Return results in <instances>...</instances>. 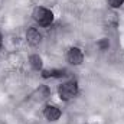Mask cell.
<instances>
[{
    "instance_id": "1",
    "label": "cell",
    "mask_w": 124,
    "mask_h": 124,
    "mask_svg": "<svg viewBox=\"0 0 124 124\" xmlns=\"http://www.w3.org/2000/svg\"><path fill=\"white\" fill-rule=\"evenodd\" d=\"M33 19L40 25V26H49L54 22V15L51 10L45 9V7H36L33 10Z\"/></svg>"
},
{
    "instance_id": "2",
    "label": "cell",
    "mask_w": 124,
    "mask_h": 124,
    "mask_svg": "<svg viewBox=\"0 0 124 124\" xmlns=\"http://www.w3.org/2000/svg\"><path fill=\"white\" fill-rule=\"evenodd\" d=\"M59 97L63 101H68L71 98H74L77 94H78V84L75 81H68V82H63L62 85H59Z\"/></svg>"
},
{
    "instance_id": "3",
    "label": "cell",
    "mask_w": 124,
    "mask_h": 124,
    "mask_svg": "<svg viewBox=\"0 0 124 124\" xmlns=\"http://www.w3.org/2000/svg\"><path fill=\"white\" fill-rule=\"evenodd\" d=\"M66 61L71 65H81L84 61V54L79 48H71L66 54Z\"/></svg>"
},
{
    "instance_id": "4",
    "label": "cell",
    "mask_w": 124,
    "mask_h": 124,
    "mask_svg": "<svg viewBox=\"0 0 124 124\" xmlns=\"http://www.w3.org/2000/svg\"><path fill=\"white\" fill-rule=\"evenodd\" d=\"M43 116L49 121H56L61 117V110L56 105H46L45 110H43Z\"/></svg>"
},
{
    "instance_id": "5",
    "label": "cell",
    "mask_w": 124,
    "mask_h": 124,
    "mask_svg": "<svg viewBox=\"0 0 124 124\" xmlns=\"http://www.w3.org/2000/svg\"><path fill=\"white\" fill-rule=\"evenodd\" d=\"M26 39H28L29 45H32V46H38V45L42 42V35L39 33L38 29L31 28V29H28V32H26Z\"/></svg>"
},
{
    "instance_id": "6",
    "label": "cell",
    "mask_w": 124,
    "mask_h": 124,
    "mask_svg": "<svg viewBox=\"0 0 124 124\" xmlns=\"http://www.w3.org/2000/svg\"><path fill=\"white\" fill-rule=\"evenodd\" d=\"M49 97V88L46 85H40L35 93L32 94V100L35 101H43Z\"/></svg>"
},
{
    "instance_id": "7",
    "label": "cell",
    "mask_w": 124,
    "mask_h": 124,
    "mask_svg": "<svg viewBox=\"0 0 124 124\" xmlns=\"http://www.w3.org/2000/svg\"><path fill=\"white\" fill-rule=\"evenodd\" d=\"M29 63H31V66L35 71L42 69V58L39 55H32L31 58H29Z\"/></svg>"
},
{
    "instance_id": "8",
    "label": "cell",
    "mask_w": 124,
    "mask_h": 124,
    "mask_svg": "<svg viewBox=\"0 0 124 124\" xmlns=\"http://www.w3.org/2000/svg\"><path fill=\"white\" fill-rule=\"evenodd\" d=\"M65 71L63 69H51V71H43V78H51V77H62V75H65L63 74Z\"/></svg>"
},
{
    "instance_id": "9",
    "label": "cell",
    "mask_w": 124,
    "mask_h": 124,
    "mask_svg": "<svg viewBox=\"0 0 124 124\" xmlns=\"http://www.w3.org/2000/svg\"><path fill=\"white\" fill-rule=\"evenodd\" d=\"M108 3H110V6H111V7L117 9V7H121V6H123L124 0H108Z\"/></svg>"
},
{
    "instance_id": "10",
    "label": "cell",
    "mask_w": 124,
    "mask_h": 124,
    "mask_svg": "<svg viewBox=\"0 0 124 124\" xmlns=\"http://www.w3.org/2000/svg\"><path fill=\"white\" fill-rule=\"evenodd\" d=\"M108 45H110V43H108L107 40H104V42H100V46H101L102 49H105V48H108Z\"/></svg>"
},
{
    "instance_id": "11",
    "label": "cell",
    "mask_w": 124,
    "mask_h": 124,
    "mask_svg": "<svg viewBox=\"0 0 124 124\" xmlns=\"http://www.w3.org/2000/svg\"><path fill=\"white\" fill-rule=\"evenodd\" d=\"M1 43H3V38H1V33H0V46H1Z\"/></svg>"
}]
</instances>
